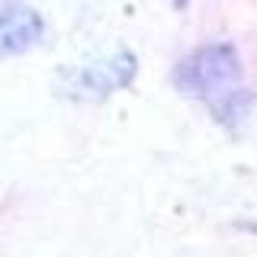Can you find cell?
<instances>
[{
  "label": "cell",
  "instance_id": "obj_1",
  "mask_svg": "<svg viewBox=\"0 0 257 257\" xmlns=\"http://www.w3.org/2000/svg\"><path fill=\"white\" fill-rule=\"evenodd\" d=\"M241 77H244V64L231 42H209L193 48L171 71V84L177 90L193 100H203L206 106L241 87Z\"/></svg>",
  "mask_w": 257,
  "mask_h": 257
},
{
  "label": "cell",
  "instance_id": "obj_2",
  "mask_svg": "<svg viewBox=\"0 0 257 257\" xmlns=\"http://www.w3.org/2000/svg\"><path fill=\"white\" fill-rule=\"evenodd\" d=\"M139 74V58L128 48L96 58L77 68H61L58 71V93L71 96V100H87V103H100L112 96L116 90H125Z\"/></svg>",
  "mask_w": 257,
  "mask_h": 257
},
{
  "label": "cell",
  "instance_id": "obj_3",
  "mask_svg": "<svg viewBox=\"0 0 257 257\" xmlns=\"http://www.w3.org/2000/svg\"><path fill=\"white\" fill-rule=\"evenodd\" d=\"M45 36V20L36 7L23 4V0H7L0 7V58H13V55L29 52L39 45Z\"/></svg>",
  "mask_w": 257,
  "mask_h": 257
},
{
  "label": "cell",
  "instance_id": "obj_4",
  "mask_svg": "<svg viewBox=\"0 0 257 257\" xmlns=\"http://www.w3.org/2000/svg\"><path fill=\"white\" fill-rule=\"evenodd\" d=\"M254 109H257V96H254V90H247L244 84L235 87L231 93L219 96L215 103H209V116H212L222 128H228V132L244 128L247 119L254 116Z\"/></svg>",
  "mask_w": 257,
  "mask_h": 257
},
{
  "label": "cell",
  "instance_id": "obj_5",
  "mask_svg": "<svg viewBox=\"0 0 257 257\" xmlns=\"http://www.w3.org/2000/svg\"><path fill=\"white\" fill-rule=\"evenodd\" d=\"M244 228H247V231H254V235H257V219H251V222L244 225Z\"/></svg>",
  "mask_w": 257,
  "mask_h": 257
},
{
  "label": "cell",
  "instance_id": "obj_6",
  "mask_svg": "<svg viewBox=\"0 0 257 257\" xmlns=\"http://www.w3.org/2000/svg\"><path fill=\"white\" fill-rule=\"evenodd\" d=\"M171 4H174V7H180V10H183V7H187L190 0H171Z\"/></svg>",
  "mask_w": 257,
  "mask_h": 257
}]
</instances>
